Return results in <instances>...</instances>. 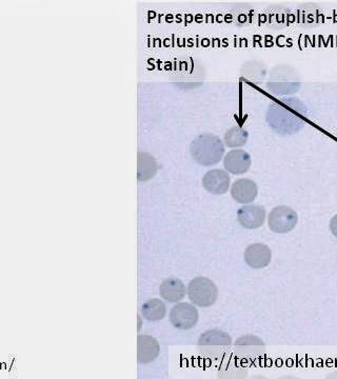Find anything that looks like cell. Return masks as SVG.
Masks as SVG:
<instances>
[{
	"instance_id": "cell-3",
	"label": "cell",
	"mask_w": 337,
	"mask_h": 379,
	"mask_svg": "<svg viewBox=\"0 0 337 379\" xmlns=\"http://www.w3.org/2000/svg\"><path fill=\"white\" fill-rule=\"evenodd\" d=\"M267 88L272 94H293L300 88V74L290 66L275 67L270 73Z\"/></svg>"
},
{
	"instance_id": "cell-20",
	"label": "cell",
	"mask_w": 337,
	"mask_h": 379,
	"mask_svg": "<svg viewBox=\"0 0 337 379\" xmlns=\"http://www.w3.org/2000/svg\"><path fill=\"white\" fill-rule=\"evenodd\" d=\"M7 371V362H1V371Z\"/></svg>"
},
{
	"instance_id": "cell-9",
	"label": "cell",
	"mask_w": 337,
	"mask_h": 379,
	"mask_svg": "<svg viewBox=\"0 0 337 379\" xmlns=\"http://www.w3.org/2000/svg\"><path fill=\"white\" fill-rule=\"evenodd\" d=\"M251 156L241 149L231 150L223 157V167L233 175H243L251 168Z\"/></svg>"
},
{
	"instance_id": "cell-11",
	"label": "cell",
	"mask_w": 337,
	"mask_h": 379,
	"mask_svg": "<svg viewBox=\"0 0 337 379\" xmlns=\"http://www.w3.org/2000/svg\"><path fill=\"white\" fill-rule=\"evenodd\" d=\"M237 220L243 228L257 230L265 224L266 210L263 206L255 204L241 206L237 211Z\"/></svg>"
},
{
	"instance_id": "cell-13",
	"label": "cell",
	"mask_w": 337,
	"mask_h": 379,
	"mask_svg": "<svg viewBox=\"0 0 337 379\" xmlns=\"http://www.w3.org/2000/svg\"><path fill=\"white\" fill-rule=\"evenodd\" d=\"M231 195L239 204H251L259 195V188L253 180L241 178V179L235 180L231 186Z\"/></svg>"
},
{
	"instance_id": "cell-8",
	"label": "cell",
	"mask_w": 337,
	"mask_h": 379,
	"mask_svg": "<svg viewBox=\"0 0 337 379\" xmlns=\"http://www.w3.org/2000/svg\"><path fill=\"white\" fill-rule=\"evenodd\" d=\"M235 351L245 360H255L265 355L266 346L257 336L245 335L237 340Z\"/></svg>"
},
{
	"instance_id": "cell-15",
	"label": "cell",
	"mask_w": 337,
	"mask_h": 379,
	"mask_svg": "<svg viewBox=\"0 0 337 379\" xmlns=\"http://www.w3.org/2000/svg\"><path fill=\"white\" fill-rule=\"evenodd\" d=\"M159 294L168 303H178L186 296V285L178 279H168L162 281Z\"/></svg>"
},
{
	"instance_id": "cell-16",
	"label": "cell",
	"mask_w": 337,
	"mask_h": 379,
	"mask_svg": "<svg viewBox=\"0 0 337 379\" xmlns=\"http://www.w3.org/2000/svg\"><path fill=\"white\" fill-rule=\"evenodd\" d=\"M157 162L153 156L148 153L138 154V180L148 182L155 176Z\"/></svg>"
},
{
	"instance_id": "cell-1",
	"label": "cell",
	"mask_w": 337,
	"mask_h": 379,
	"mask_svg": "<svg viewBox=\"0 0 337 379\" xmlns=\"http://www.w3.org/2000/svg\"><path fill=\"white\" fill-rule=\"evenodd\" d=\"M306 118V107L297 98L280 99L270 105L267 113L270 127L283 135L300 131Z\"/></svg>"
},
{
	"instance_id": "cell-18",
	"label": "cell",
	"mask_w": 337,
	"mask_h": 379,
	"mask_svg": "<svg viewBox=\"0 0 337 379\" xmlns=\"http://www.w3.org/2000/svg\"><path fill=\"white\" fill-rule=\"evenodd\" d=\"M248 139H249V133H248L247 130L236 125V127H232L226 132L225 137H223V143L228 148L237 149V148H241L247 145Z\"/></svg>"
},
{
	"instance_id": "cell-7",
	"label": "cell",
	"mask_w": 337,
	"mask_h": 379,
	"mask_svg": "<svg viewBox=\"0 0 337 379\" xmlns=\"http://www.w3.org/2000/svg\"><path fill=\"white\" fill-rule=\"evenodd\" d=\"M170 321L176 329H192L198 321V309L190 303H178L170 312Z\"/></svg>"
},
{
	"instance_id": "cell-6",
	"label": "cell",
	"mask_w": 337,
	"mask_h": 379,
	"mask_svg": "<svg viewBox=\"0 0 337 379\" xmlns=\"http://www.w3.org/2000/svg\"><path fill=\"white\" fill-rule=\"evenodd\" d=\"M232 344L230 335L219 330H210L202 334L198 340V349L200 352L208 355L221 354L223 351L230 348Z\"/></svg>"
},
{
	"instance_id": "cell-14",
	"label": "cell",
	"mask_w": 337,
	"mask_h": 379,
	"mask_svg": "<svg viewBox=\"0 0 337 379\" xmlns=\"http://www.w3.org/2000/svg\"><path fill=\"white\" fill-rule=\"evenodd\" d=\"M159 344L149 335H139L137 340V358L140 364L154 362L159 355Z\"/></svg>"
},
{
	"instance_id": "cell-19",
	"label": "cell",
	"mask_w": 337,
	"mask_h": 379,
	"mask_svg": "<svg viewBox=\"0 0 337 379\" xmlns=\"http://www.w3.org/2000/svg\"><path fill=\"white\" fill-rule=\"evenodd\" d=\"M329 228H330V231L331 233H332L333 236L337 237V214L334 215V216L331 218Z\"/></svg>"
},
{
	"instance_id": "cell-2",
	"label": "cell",
	"mask_w": 337,
	"mask_h": 379,
	"mask_svg": "<svg viewBox=\"0 0 337 379\" xmlns=\"http://www.w3.org/2000/svg\"><path fill=\"white\" fill-rule=\"evenodd\" d=\"M191 155L198 165L204 167L215 166L225 154V143L216 135L202 134L196 137L190 146Z\"/></svg>"
},
{
	"instance_id": "cell-10",
	"label": "cell",
	"mask_w": 337,
	"mask_h": 379,
	"mask_svg": "<svg viewBox=\"0 0 337 379\" xmlns=\"http://www.w3.org/2000/svg\"><path fill=\"white\" fill-rule=\"evenodd\" d=\"M230 176L228 172L214 169L207 172L202 177V186L213 195H223L230 188Z\"/></svg>"
},
{
	"instance_id": "cell-5",
	"label": "cell",
	"mask_w": 337,
	"mask_h": 379,
	"mask_svg": "<svg viewBox=\"0 0 337 379\" xmlns=\"http://www.w3.org/2000/svg\"><path fill=\"white\" fill-rule=\"evenodd\" d=\"M298 222V215L294 209L288 206H275L270 212L268 224L272 232L286 234L291 232Z\"/></svg>"
},
{
	"instance_id": "cell-17",
	"label": "cell",
	"mask_w": 337,
	"mask_h": 379,
	"mask_svg": "<svg viewBox=\"0 0 337 379\" xmlns=\"http://www.w3.org/2000/svg\"><path fill=\"white\" fill-rule=\"evenodd\" d=\"M144 317L149 321H159L166 316V307L164 301L158 299H150L141 307Z\"/></svg>"
},
{
	"instance_id": "cell-21",
	"label": "cell",
	"mask_w": 337,
	"mask_h": 379,
	"mask_svg": "<svg viewBox=\"0 0 337 379\" xmlns=\"http://www.w3.org/2000/svg\"><path fill=\"white\" fill-rule=\"evenodd\" d=\"M0 371H1V362H0Z\"/></svg>"
},
{
	"instance_id": "cell-4",
	"label": "cell",
	"mask_w": 337,
	"mask_h": 379,
	"mask_svg": "<svg viewBox=\"0 0 337 379\" xmlns=\"http://www.w3.org/2000/svg\"><path fill=\"white\" fill-rule=\"evenodd\" d=\"M188 296L191 303L200 308H208L214 305L218 297V290L211 279L207 277H196L188 285Z\"/></svg>"
},
{
	"instance_id": "cell-12",
	"label": "cell",
	"mask_w": 337,
	"mask_h": 379,
	"mask_svg": "<svg viewBox=\"0 0 337 379\" xmlns=\"http://www.w3.org/2000/svg\"><path fill=\"white\" fill-rule=\"evenodd\" d=\"M243 258L252 269H263L271 263L272 252L263 243H253L245 249Z\"/></svg>"
}]
</instances>
